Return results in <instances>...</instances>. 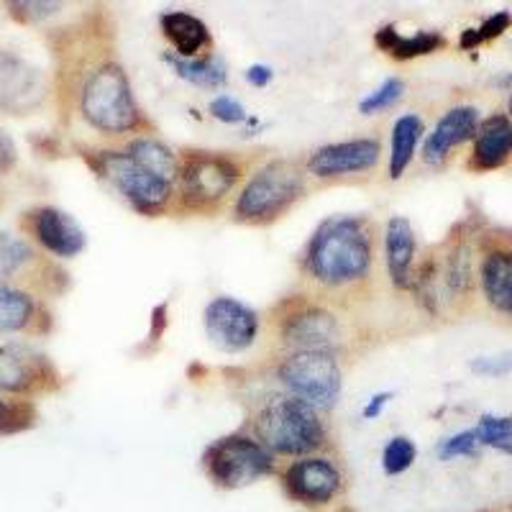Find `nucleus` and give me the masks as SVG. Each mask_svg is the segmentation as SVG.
Returning <instances> with one entry per match:
<instances>
[{"instance_id": "obj_28", "label": "nucleus", "mask_w": 512, "mask_h": 512, "mask_svg": "<svg viewBox=\"0 0 512 512\" xmlns=\"http://www.w3.org/2000/svg\"><path fill=\"white\" fill-rule=\"evenodd\" d=\"M36 423V408L24 397L0 395V436L21 433Z\"/></svg>"}, {"instance_id": "obj_1", "label": "nucleus", "mask_w": 512, "mask_h": 512, "mask_svg": "<svg viewBox=\"0 0 512 512\" xmlns=\"http://www.w3.org/2000/svg\"><path fill=\"white\" fill-rule=\"evenodd\" d=\"M374 262L372 231L361 218H328L305 251V269L326 287H346L364 280Z\"/></svg>"}, {"instance_id": "obj_25", "label": "nucleus", "mask_w": 512, "mask_h": 512, "mask_svg": "<svg viewBox=\"0 0 512 512\" xmlns=\"http://www.w3.org/2000/svg\"><path fill=\"white\" fill-rule=\"evenodd\" d=\"M164 59L172 64L175 75L190 85H198V88H223L226 85V67L216 57L182 59L177 54H167Z\"/></svg>"}, {"instance_id": "obj_13", "label": "nucleus", "mask_w": 512, "mask_h": 512, "mask_svg": "<svg viewBox=\"0 0 512 512\" xmlns=\"http://www.w3.org/2000/svg\"><path fill=\"white\" fill-rule=\"evenodd\" d=\"M26 228H29L31 239L57 259H75L88 244V236L80 223L54 205H41V208L31 210L26 216Z\"/></svg>"}, {"instance_id": "obj_8", "label": "nucleus", "mask_w": 512, "mask_h": 512, "mask_svg": "<svg viewBox=\"0 0 512 512\" xmlns=\"http://www.w3.org/2000/svg\"><path fill=\"white\" fill-rule=\"evenodd\" d=\"M241 167L231 157L213 152H192L180 159V198L187 208L208 210L236 187Z\"/></svg>"}, {"instance_id": "obj_14", "label": "nucleus", "mask_w": 512, "mask_h": 512, "mask_svg": "<svg viewBox=\"0 0 512 512\" xmlns=\"http://www.w3.org/2000/svg\"><path fill=\"white\" fill-rule=\"evenodd\" d=\"M282 338L295 351H326L333 354L341 344V323L333 313L318 305L292 310L282 320Z\"/></svg>"}, {"instance_id": "obj_2", "label": "nucleus", "mask_w": 512, "mask_h": 512, "mask_svg": "<svg viewBox=\"0 0 512 512\" xmlns=\"http://www.w3.org/2000/svg\"><path fill=\"white\" fill-rule=\"evenodd\" d=\"M254 438L272 456H310L326 443V423L320 413L292 395L272 397L254 418Z\"/></svg>"}, {"instance_id": "obj_12", "label": "nucleus", "mask_w": 512, "mask_h": 512, "mask_svg": "<svg viewBox=\"0 0 512 512\" xmlns=\"http://www.w3.org/2000/svg\"><path fill=\"white\" fill-rule=\"evenodd\" d=\"M287 495L300 505H328L341 492V472L326 456H303L287 466L285 477Z\"/></svg>"}, {"instance_id": "obj_30", "label": "nucleus", "mask_w": 512, "mask_h": 512, "mask_svg": "<svg viewBox=\"0 0 512 512\" xmlns=\"http://www.w3.org/2000/svg\"><path fill=\"white\" fill-rule=\"evenodd\" d=\"M415 459H418L415 443L408 436H395L387 441V446L382 451V469L384 474L397 477V474L408 472L410 466L415 464Z\"/></svg>"}, {"instance_id": "obj_26", "label": "nucleus", "mask_w": 512, "mask_h": 512, "mask_svg": "<svg viewBox=\"0 0 512 512\" xmlns=\"http://www.w3.org/2000/svg\"><path fill=\"white\" fill-rule=\"evenodd\" d=\"M36 262L34 246L16 233L0 228V280L11 282Z\"/></svg>"}, {"instance_id": "obj_32", "label": "nucleus", "mask_w": 512, "mask_h": 512, "mask_svg": "<svg viewBox=\"0 0 512 512\" xmlns=\"http://www.w3.org/2000/svg\"><path fill=\"white\" fill-rule=\"evenodd\" d=\"M479 441L477 433L472 431H459L454 436L443 438L441 443L436 446V454L441 461H451V459H464V456H477L479 454Z\"/></svg>"}, {"instance_id": "obj_23", "label": "nucleus", "mask_w": 512, "mask_h": 512, "mask_svg": "<svg viewBox=\"0 0 512 512\" xmlns=\"http://www.w3.org/2000/svg\"><path fill=\"white\" fill-rule=\"evenodd\" d=\"M374 41H377V47L382 52H387L395 59L425 57V54H433L441 47H446V39L438 31H418V34L402 36L400 31H395V26H382L377 36H374Z\"/></svg>"}, {"instance_id": "obj_33", "label": "nucleus", "mask_w": 512, "mask_h": 512, "mask_svg": "<svg viewBox=\"0 0 512 512\" xmlns=\"http://www.w3.org/2000/svg\"><path fill=\"white\" fill-rule=\"evenodd\" d=\"M210 113L223 123H241L246 118L244 105L231 95H218V98L210 100Z\"/></svg>"}, {"instance_id": "obj_24", "label": "nucleus", "mask_w": 512, "mask_h": 512, "mask_svg": "<svg viewBox=\"0 0 512 512\" xmlns=\"http://www.w3.org/2000/svg\"><path fill=\"white\" fill-rule=\"evenodd\" d=\"M126 152L131 154L141 167H146L149 172L162 177V180L172 182V185L177 182L180 159H177V154L172 152L164 141L154 139V136H136L134 141H128Z\"/></svg>"}, {"instance_id": "obj_7", "label": "nucleus", "mask_w": 512, "mask_h": 512, "mask_svg": "<svg viewBox=\"0 0 512 512\" xmlns=\"http://www.w3.org/2000/svg\"><path fill=\"white\" fill-rule=\"evenodd\" d=\"M203 469L216 487L241 489L272 474L274 456L256 438L233 433L210 443L203 456Z\"/></svg>"}, {"instance_id": "obj_38", "label": "nucleus", "mask_w": 512, "mask_h": 512, "mask_svg": "<svg viewBox=\"0 0 512 512\" xmlns=\"http://www.w3.org/2000/svg\"><path fill=\"white\" fill-rule=\"evenodd\" d=\"M274 72L269 70L267 64H254V67H249L246 70V82L249 85H254V88H267L269 82H272Z\"/></svg>"}, {"instance_id": "obj_20", "label": "nucleus", "mask_w": 512, "mask_h": 512, "mask_svg": "<svg viewBox=\"0 0 512 512\" xmlns=\"http://www.w3.org/2000/svg\"><path fill=\"white\" fill-rule=\"evenodd\" d=\"M159 26H162V34L167 36L172 49H175L172 54H177V57L182 59H200L208 52L210 44H213L208 26H205L198 16H192V13H162Z\"/></svg>"}, {"instance_id": "obj_10", "label": "nucleus", "mask_w": 512, "mask_h": 512, "mask_svg": "<svg viewBox=\"0 0 512 512\" xmlns=\"http://www.w3.org/2000/svg\"><path fill=\"white\" fill-rule=\"evenodd\" d=\"M205 336L226 354H241L259 336V315L236 297H213L203 313Z\"/></svg>"}, {"instance_id": "obj_5", "label": "nucleus", "mask_w": 512, "mask_h": 512, "mask_svg": "<svg viewBox=\"0 0 512 512\" xmlns=\"http://www.w3.org/2000/svg\"><path fill=\"white\" fill-rule=\"evenodd\" d=\"M277 379L292 397L313 405L318 413L333 408L344 390L341 364L326 351H292L277 364Z\"/></svg>"}, {"instance_id": "obj_31", "label": "nucleus", "mask_w": 512, "mask_h": 512, "mask_svg": "<svg viewBox=\"0 0 512 512\" xmlns=\"http://www.w3.org/2000/svg\"><path fill=\"white\" fill-rule=\"evenodd\" d=\"M402 93H405V82L397 80V77H390V80H384L377 90H372L367 98L361 100L359 111L364 113V116H372V113L384 111V108L395 105L397 100L402 98Z\"/></svg>"}, {"instance_id": "obj_19", "label": "nucleus", "mask_w": 512, "mask_h": 512, "mask_svg": "<svg viewBox=\"0 0 512 512\" xmlns=\"http://www.w3.org/2000/svg\"><path fill=\"white\" fill-rule=\"evenodd\" d=\"M384 262L392 285L408 287L413 282L415 231L408 218L392 216L384 226Z\"/></svg>"}, {"instance_id": "obj_27", "label": "nucleus", "mask_w": 512, "mask_h": 512, "mask_svg": "<svg viewBox=\"0 0 512 512\" xmlns=\"http://www.w3.org/2000/svg\"><path fill=\"white\" fill-rule=\"evenodd\" d=\"M477 441L482 448H495L500 454L512 456V418L510 415H492L484 413L479 418L477 428Z\"/></svg>"}, {"instance_id": "obj_37", "label": "nucleus", "mask_w": 512, "mask_h": 512, "mask_svg": "<svg viewBox=\"0 0 512 512\" xmlns=\"http://www.w3.org/2000/svg\"><path fill=\"white\" fill-rule=\"evenodd\" d=\"M392 397H395V395H392V392H377V395H374V397H369V402H367V405H364V410H361V418H364V420L379 418V415L384 413V408L390 405Z\"/></svg>"}, {"instance_id": "obj_9", "label": "nucleus", "mask_w": 512, "mask_h": 512, "mask_svg": "<svg viewBox=\"0 0 512 512\" xmlns=\"http://www.w3.org/2000/svg\"><path fill=\"white\" fill-rule=\"evenodd\" d=\"M57 372L44 354L21 341H0V395L31 397L49 392Z\"/></svg>"}, {"instance_id": "obj_18", "label": "nucleus", "mask_w": 512, "mask_h": 512, "mask_svg": "<svg viewBox=\"0 0 512 512\" xmlns=\"http://www.w3.org/2000/svg\"><path fill=\"white\" fill-rule=\"evenodd\" d=\"M472 141V167L477 172L505 167L512 159V118L505 113L484 118Z\"/></svg>"}, {"instance_id": "obj_22", "label": "nucleus", "mask_w": 512, "mask_h": 512, "mask_svg": "<svg viewBox=\"0 0 512 512\" xmlns=\"http://www.w3.org/2000/svg\"><path fill=\"white\" fill-rule=\"evenodd\" d=\"M425 134L423 118L415 116V113H405L395 121L392 126V141H390V177L392 180H400L405 172H408L410 162L415 159L418 152V144Z\"/></svg>"}, {"instance_id": "obj_21", "label": "nucleus", "mask_w": 512, "mask_h": 512, "mask_svg": "<svg viewBox=\"0 0 512 512\" xmlns=\"http://www.w3.org/2000/svg\"><path fill=\"white\" fill-rule=\"evenodd\" d=\"M39 320V303L21 285L0 280V336L26 333Z\"/></svg>"}, {"instance_id": "obj_39", "label": "nucleus", "mask_w": 512, "mask_h": 512, "mask_svg": "<svg viewBox=\"0 0 512 512\" xmlns=\"http://www.w3.org/2000/svg\"><path fill=\"white\" fill-rule=\"evenodd\" d=\"M507 116L512 118V95H510V103H507Z\"/></svg>"}, {"instance_id": "obj_29", "label": "nucleus", "mask_w": 512, "mask_h": 512, "mask_svg": "<svg viewBox=\"0 0 512 512\" xmlns=\"http://www.w3.org/2000/svg\"><path fill=\"white\" fill-rule=\"evenodd\" d=\"M510 26H512V13L510 11L492 13L489 18H484L477 29H466L464 34H461V39H459L461 49H466V52H469V49H477L479 44H487V41L500 39V36L505 34Z\"/></svg>"}, {"instance_id": "obj_16", "label": "nucleus", "mask_w": 512, "mask_h": 512, "mask_svg": "<svg viewBox=\"0 0 512 512\" xmlns=\"http://www.w3.org/2000/svg\"><path fill=\"white\" fill-rule=\"evenodd\" d=\"M479 128V111L474 105H456L443 113L433 131L425 136L423 162L431 167H441L454 149L472 141Z\"/></svg>"}, {"instance_id": "obj_35", "label": "nucleus", "mask_w": 512, "mask_h": 512, "mask_svg": "<svg viewBox=\"0 0 512 512\" xmlns=\"http://www.w3.org/2000/svg\"><path fill=\"white\" fill-rule=\"evenodd\" d=\"M8 8H11L13 16L21 18V21H26V24H31V21H39V18H47V16H52V13L59 11L57 3H8Z\"/></svg>"}, {"instance_id": "obj_4", "label": "nucleus", "mask_w": 512, "mask_h": 512, "mask_svg": "<svg viewBox=\"0 0 512 512\" xmlns=\"http://www.w3.org/2000/svg\"><path fill=\"white\" fill-rule=\"evenodd\" d=\"M305 190V177L290 159L264 164L241 187L233 213L241 223H272L280 218Z\"/></svg>"}, {"instance_id": "obj_15", "label": "nucleus", "mask_w": 512, "mask_h": 512, "mask_svg": "<svg viewBox=\"0 0 512 512\" xmlns=\"http://www.w3.org/2000/svg\"><path fill=\"white\" fill-rule=\"evenodd\" d=\"M379 154H382V149H379L377 139H351L326 144L310 154L308 172L320 180L359 175V172H369L372 167H377Z\"/></svg>"}, {"instance_id": "obj_36", "label": "nucleus", "mask_w": 512, "mask_h": 512, "mask_svg": "<svg viewBox=\"0 0 512 512\" xmlns=\"http://www.w3.org/2000/svg\"><path fill=\"white\" fill-rule=\"evenodd\" d=\"M18 162V149H16V141L11 139L8 131L0 128V177H6L8 172H13Z\"/></svg>"}, {"instance_id": "obj_11", "label": "nucleus", "mask_w": 512, "mask_h": 512, "mask_svg": "<svg viewBox=\"0 0 512 512\" xmlns=\"http://www.w3.org/2000/svg\"><path fill=\"white\" fill-rule=\"evenodd\" d=\"M47 98L39 67L13 52H0V111L11 116L34 113Z\"/></svg>"}, {"instance_id": "obj_34", "label": "nucleus", "mask_w": 512, "mask_h": 512, "mask_svg": "<svg viewBox=\"0 0 512 512\" xmlns=\"http://www.w3.org/2000/svg\"><path fill=\"white\" fill-rule=\"evenodd\" d=\"M472 372L484 374V377H505L512 372V354L479 356L472 361Z\"/></svg>"}, {"instance_id": "obj_40", "label": "nucleus", "mask_w": 512, "mask_h": 512, "mask_svg": "<svg viewBox=\"0 0 512 512\" xmlns=\"http://www.w3.org/2000/svg\"><path fill=\"white\" fill-rule=\"evenodd\" d=\"M482 512H489V510H482Z\"/></svg>"}, {"instance_id": "obj_41", "label": "nucleus", "mask_w": 512, "mask_h": 512, "mask_svg": "<svg viewBox=\"0 0 512 512\" xmlns=\"http://www.w3.org/2000/svg\"><path fill=\"white\" fill-rule=\"evenodd\" d=\"M510 512H512V507H510Z\"/></svg>"}, {"instance_id": "obj_3", "label": "nucleus", "mask_w": 512, "mask_h": 512, "mask_svg": "<svg viewBox=\"0 0 512 512\" xmlns=\"http://www.w3.org/2000/svg\"><path fill=\"white\" fill-rule=\"evenodd\" d=\"M80 113L105 136L131 134L141 126L131 82L116 62H105L90 72L80 90Z\"/></svg>"}, {"instance_id": "obj_17", "label": "nucleus", "mask_w": 512, "mask_h": 512, "mask_svg": "<svg viewBox=\"0 0 512 512\" xmlns=\"http://www.w3.org/2000/svg\"><path fill=\"white\" fill-rule=\"evenodd\" d=\"M479 290L484 303L512 320V244L489 246L479 262Z\"/></svg>"}, {"instance_id": "obj_6", "label": "nucleus", "mask_w": 512, "mask_h": 512, "mask_svg": "<svg viewBox=\"0 0 512 512\" xmlns=\"http://www.w3.org/2000/svg\"><path fill=\"white\" fill-rule=\"evenodd\" d=\"M93 169L105 182H111L113 190L123 200H128L131 208L144 213V216H157L172 200V182L162 180L146 167H141L126 149L123 152H116V149L98 152Z\"/></svg>"}]
</instances>
